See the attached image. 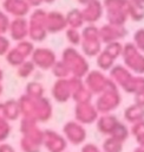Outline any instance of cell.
<instances>
[{
    "instance_id": "obj_18",
    "label": "cell",
    "mask_w": 144,
    "mask_h": 152,
    "mask_svg": "<svg viewBox=\"0 0 144 152\" xmlns=\"http://www.w3.org/2000/svg\"><path fill=\"white\" fill-rule=\"evenodd\" d=\"M105 51H106L109 55H111L114 59H117L119 56H122L123 48H122V45H119L117 42H112V43L105 49Z\"/></svg>"
},
{
    "instance_id": "obj_7",
    "label": "cell",
    "mask_w": 144,
    "mask_h": 152,
    "mask_svg": "<svg viewBox=\"0 0 144 152\" xmlns=\"http://www.w3.org/2000/svg\"><path fill=\"white\" fill-rule=\"evenodd\" d=\"M99 113L92 102H85V103H76L74 107V120L79 124L86 126L94 124L98 119Z\"/></svg>"
},
{
    "instance_id": "obj_2",
    "label": "cell",
    "mask_w": 144,
    "mask_h": 152,
    "mask_svg": "<svg viewBox=\"0 0 144 152\" xmlns=\"http://www.w3.org/2000/svg\"><path fill=\"white\" fill-rule=\"evenodd\" d=\"M120 103H122L120 89L112 81H110L109 86L100 94L97 95L94 106L99 114H107V113H113L119 107Z\"/></svg>"
},
{
    "instance_id": "obj_1",
    "label": "cell",
    "mask_w": 144,
    "mask_h": 152,
    "mask_svg": "<svg viewBox=\"0 0 144 152\" xmlns=\"http://www.w3.org/2000/svg\"><path fill=\"white\" fill-rule=\"evenodd\" d=\"M109 78L123 91L127 94H137L144 91V76L132 74L127 68L114 64L109 71Z\"/></svg>"
},
{
    "instance_id": "obj_9",
    "label": "cell",
    "mask_w": 144,
    "mask_h": 152,
    "mask_svg": "<svg viewBox=\"0 0 144 152\" xmlns=\"http://www.w3.org/2000/svg\"><path fill=\"white\" fill-rule=\"evenodd\" d=\"M118 121L119 120L114 114L107 113V114H99V116H98V119L96 120L94 124H96L97 129L99 131L100 134L109 137Z\"/></svg>"
},
{
    "instance_id": "obj_20",
    "label": "cell",
    "mask_w": 144,
    "mask_h": 152,
    "mask_svg": "<svg viewBox=\"0 0 144 152\" xmlns=\"http://www.w3.org/2000/svg\"><path fill=\"white\" fill-rule=\"evenodd\" d=\"M136 48L140 52H144V31L137 32V36H136Z\"/></svg>"
},
{
    "instance_id": "obj_6",
    "label": "cell",
    "mask_w": 144,
    "mask_h": 152,
    "mask_svg": "<svg viewBox=\"0 0 144 152\" xmlns=\"http://www.w3.org/2000/svg\"><path fill=\"white\" fill-rule=\"evenodd\" d=\"M64 135L66 141L71 142L72 145H83L84 142H86V138H87V132L84 125L79 124L76 120L68 121L65 124L64 128H63Z\"/></svg>"
},
{
    "instance_id": "obj_19",
    "label": "cell",
    "mask_w": 144,
    "mask_h": 152,
    "mask_svg": "<svg viewBox=\"0 0 144 152\" xmlns=\"http://www.w3.org/2000/svg\"><path fill=\"white\" fill-rule=\"evenodd\" d=\"M80 152H103L102 148L94 142H84Z\"/></svg>"
},
{
    "instance_id": "obj_11",
    "label": "cell",
    "mask_w": 144,
    "mask_h": 152,
    "mask_svg": "<svg viewBox=\"0 0 144 152\" xmlns=\"http://www.w3.org/2000/svg\"><path fill=\"white\" fill-rule=\"evenodd\" d=\"M123 115H124V120L126 124H130V125L136 124L138 121L144 120V107L132 103L124 109Z\"/></svg>"
},
{
    "instance_id": "obj_12",
    "label": "cell",
    "mask_w": 144,
    "mask_h": 152,
    "mask_svg": "<svg viewBox=\"0 0 144 152\" xmlns=\"http://www.w3.org/2000/svg\"><path fill=\"white\" fill-rule=\"evenodd\" d=\"M83 51L90 57H94L100 52V43L96 34H85L83 40Z\"/></svg>"
},
{
    "instance_id": "obj_4",
    "label": "cell",
    "mask_w": 144,
    "mask_h": 152,
    "mask_svg": "<svg viewBox=\"0 0 144 152\" xmlns=\"http://www.w3.org/2000/svg\"><path fill=\"white\" fill-rule=\"evenodd\" d=\"M64 63L70 69L72 77L84 78L85 75L90 71L89 63L84 56H81L76 50H67L65 52V61Z\"/></svg>"
},
{
    "instance_id": "obj_16",
    "label": "cell",
    "mask_w": 144,
    "mask_h": 152,
    "mask_svg": "<svg viewBox=\"0 0 144 152\" xmlns=\"http://www.w3.org/2000/svg\"><path fill=\"white\" fill-rule=\"evenodd\" d=\"M130 135H132L138 146L144 147V120L130 125Z\"/></svg>"
},
{
    "instance_id": "obj_3",
    "label": "cell",
    "mask_w": 144,
    "mask_h": 152,
    "mask_svg": "<svg viewBox=\"0 0 144 152\" xmlns=\"http://www.w3.org/2000/svg\"><path fill=\"white\" fill-rule=\"evenodd\" d=\"M122 57L125 68L135 75L144 76V55L135 45L127 44L123 48Z\"/></svg>"
},
{
    "instance_id": "obj_21",
    "label": "cell",
    "mask_w": 144,
    "mask_h": 152,
    "mask_svg": "<svg viewBox=\"0 0 144 152\" xmlns=\"http://www.w3.org/2000/svg\"><path fill=\"white\" fill-rule=\"evenodd\" d=\"M133 103H136L140 107H144V91H140V93H137L133 95Z\"/></svg>"
},
{
    "instance_id": "obj_13",
    "label": "cell",
    "mask_w": 144,
    "mask_h": 152,
    "mask_svg": "<svg viewBox=\"0 0 144 152\" xmlns=\"http://www.w3.org/2000/svg\"><path fill=\"white\" fill-rule=\"evenodd\" d=\"M110 137H113V138L118 139L119 141L125 142L130 137V126L123 121H118L117 125L114 126L113 131L111 132Z\"/></svg>"
},
{
    "instance_id": "obj_5",
    "label": "cell",
    "mask_w": 144,
    "mask_h": 152,
    "mask_svg": "<svg viewBox=\"0 0 144 152\" xmlns=\"http://www.w3.org/2000/svg\"><path fill=\"white\" fill-rule=\"evenodd\" d=\"M84 84L86 86V88L93 94V95H98L100 94L110 83V78L107 75H105L104 71L102 70H90L85 77L83 78Z\"/></svg>"
},
{
    "instance_id": "obj_22",
    "label": "cell",
    "mask_w": 144,
    "mask_h": 152,
    "mask_svg": "<svg viewBox=\"0 0 144 152\" xmlns=\"http://www.w3.org/2000/svg\"><path fill=\"white\" fill-rule=\"evenodd\" d=\"M133 152H144V147H142V146H137V147L133 150Z\"/></svg>"
},
{
    "instance_id": "obj_15",
    "label": "cell",
    "mask_w": 144,
    "mask_h": 152,
    "mask_svg": "<svg viewBox=\"0 0 144 152\" xmlns=\"http://www.w3.org/2000/svg\"><path fill=\"white\" fill-rule=\"evenodd\" d=\"M123 147H124V142L109 135L106 137V139L102 145V151L103 152H123Z\"/></svg>"
},
{
    "instance_id": "obj_17",
    "label": "cell",
    "mask_w": 144,
    "mask_h": 152,
    "mask_svg": "<svg viewBox=\"0 0 144 152\" xmlns=\"http://www.w3.org/2000/svg\"><path fill=\"white\" fill-rule=\"evenodd\" d=\"M48 148L52 152H64V150L66 148V139L60 137L59 134H50Z\"/></svg>"
},
{
    "instance_id": "obj_10",
    "label": "cell",
    "mask_w": 144,
    "mask_h": 152,
    "mask_svg": "<svg viewBox=\"0 0 144 152\" xmlns=\"http://www.w3.org/2000/svg\"><path fill=\"white\" fill-rule=\"evenodd\" d=\"M53 96L60 102H66L71 99L70 77L68 78H60L55 83V86L53 88Z\"/></svg>"
},
{
    "instance_id": "obj_8",
    "label": "cell",
    "mask_w": 144,
    "mask_h": 152,
    "mask_svg": "<svg viewBox=\"0 0 144 152\" xmlns=\"http://www.w3.org/2000/svg\"><path fill=\"white\" fill-rule=\"evenodd\" d=\"M71 83V97L74 100L76 103H85V102H92L93 94L86 88L84 84L83 78L78 77H70Z\"/></svg>"
},
{
    "instance_id": "obj_14",
    "label": "cell",
    "mask_w": 144,
    "mask_h": 152,
    "mask_svg": "<svg viewBox=\"0 0 144 152\" xmlns=\"http://www.w3.org/2000/svg\"><path fill=\"white\" fill-rule=\"evenodd\" d=\"M114 58L109 55L105 50L104 51H100L98 55H97V65L99 68V70L102 71H110V69L114 65Z\"/></svg>"
}]
</instances>
